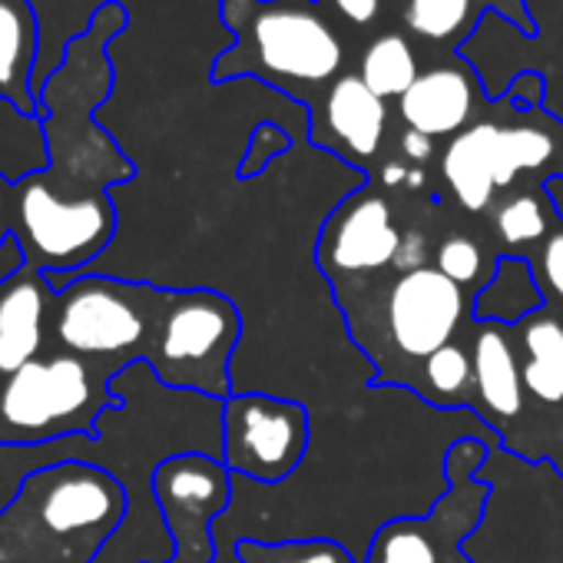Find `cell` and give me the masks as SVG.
I'll return each instance as SVG.
<instances>
[{
	"instance_id": "1",
	"label": "cell",
	"mask_w": 563,
	"mask_h": 563,
	"mask_svg": "<svg viewBox=\"0 0 563 563\" xmlns=\"http://www.w3.org/2000/svg\"><path fill=\"white\" fill-rule=\"evenodd\" d=\"M219 18L235 44L216 57L212 84L255 77L312 107L349 74L345 41L322 0H222Z\"/></svg>"
},
{
	"instance_id": "2",
	"label": "cell",
	"mask_w": 563,
	"mask_h": 563,
	"mask_svg": "<svg viewBox=\"0 0 563 563\" xmlns=\"http://www.w3.org/2000/svg\"><path fill=\"white\" fill-rule=\"evenodd\" d=\"M497 448L484 438H457L444 454V494L418 517L388 520L362 563H471L467 533L481 523L490 484L481 477Z\"/></svg>"
},
{
	"instance_id": "3",
	"label": "cell",
	"mask_w": 563,
	"mask_h": 563,
	"mask_svg": "<svg viewBox=\"0 0 563 563\" xmlns=\"http://www.w3.org/2000/svg\"><path fill=\"white\" fill-rule=\"evenodd\" d=\"M242 335L239 309L212 289L169 292L146 362L176 391L229 398V362Z\"/></svg>"
},
{
	"instance_id": "4",
	"label": "cell",
	"mask_w": 563,
	"mask_h": 563,
	"mask_svg": "<svg viewBox=\"0 0 563 563\" xmlns=\"http://www.w3.org/2000/svg\"><path fill=\"white\" fill-rule=\"evenodd\" d=\"M166 296L113 278H77L57 302V339L74 355L140 352L153 345Z\"/></svg>"
},
{
	"instance_id": "5",
	"label": "cell",
	"mask_w": 563,
	"mask_h": 563,
	"mask_svg": "<svg viewBox=\"0 0 563 563\" xmlns=\"http://www.w3.org/2000/svg\"><path fill=\"white\" fill-rule=\"evenodd\" d=\"M312 441L309 408L275 395H229L222 401V464L232 477L275 487L289 481Z\"/></svg>"
},
{
	"instance_id": "6",
	"label": "cell",
	"mask_w": 563,
	"mask_h": 563,
	"mask_svg": "<svg viewBox=\"0 0 563 563\" xmlns=\"http://www.w3.org/2000/svg\"><path fill=\"white\" fill-rule=\"evenodd\" d=\"M90 368L77 355L34 358L0 388V438L51 441L87 431L100 411Z\"/></svg>"
},
{
	"instance_id": "7",
	"label": "cell",
	"mask_w": 563,
	"mask_h": 563,
	"mask_svg": "<svg viewBox=\"0 0 563 563\" xmlns=\"http://www.w3.org/2000/svg\"><path fill=\"white\" fill-rule=\"evenodd\" d=\"M18 225L24 249L44 268H77L100 255L117 229L113 202L97 192H60L34 176L18 192Z\"/></svg>"
},
{
	"instance_id": "8",
	"label": "cell",
	"mask_w": 563,
	"mask_h": 563,
	"mask_svg": "<svg viewBox=\"0 0 563 563\" xmlns=\"http://www.w3.org/2000/svg\"><path fill=\"white\" fill-rule=\"evenodd\" d=\"M232 487V471L206 451L173 454L156 464L150 490L169 530L176 563H216L219 543L212 527L229 510Z\"/></svg>"
},
{
	"instance_id": "9",
	"label": "cell",
	"mask_w": 563,
	"mask_h": 563,
	"mask_svg": "<svg viewBox=\"0 0 563 563\" xmlns=\"http://www.w3.org/2000/svg\"><path fill=\"white\" fill-rule=\"evenodd\" d=\"M471 312L467 292L434 265L401 272L385 299V325L398 355L428 362L454 342Z\"/></svg>"
},
{
	"instance_id": "10",
	"label": "cell",
	"mask_w": 563,
	"mask_h": 563,
	"mask_svg": "<svg viewBox=\"0 0 563 563\" xmlns=\"http://www.w3.org/2000/svg\"><path fill=\"white\" fill-rule=\"evenodd\" d=\"M405 232L395 225L391 206L372 186L345 196L322 225L316 258L322 272L339 282L352 275H375L395 265Z\"/></svg>"
},
{
	"instance_id": "11",
	"label": "cell",
	"mask_w": 563,
	"mask_h": 563,
	"mask_svg": "<svg viewBox=\"0 0 563 563\" xmlns=\"http://www.w3.org/2000/svg\"><path fill=\"white\" fill-rule=\"evenodd\" d=\"M41 481V520L51 533L70 537V533H93L107 537L120 527L126 514V494L120 481H113L107 471L90 464H60L47 474H37Z\"/></svg>"
},
{
	"instance_id": "12",
	"label": "cell",
	"mask_w": 563,
	"mask_h": 563,
	"mask_svg": "<svg viewBox=\"0 0 563 563\" xmlns=\"http://www.w3.org/2000/svg\"><path fill=\"white\" fill-rule=\"evenodd\" d=\"M309 136L316 146L358 169H368L385 143L388 100L375 97L358 74H345L309 107Z\"/></svg>"
},
{
	"instance_id": "13",
	"label": "cell",
	"mask_w": 563,
	"mask_h": 563,
	"mask_svg": "<svg viewBox=\"0 0 563 563\" xmlns=\"http://www.w3.org/2000/svg\"><path fill=\"white\" fill-rule=\"evenodd\" d=\"M484 107V87L474 70L454 57V64H438L421 70L411 90L398 100V113L408 130L431 140H454L477 123Z\"/></svg>"
},
{
	"instance_id": "14",
	"label": "cell",
	"mask_w": 563,
	"mask_h": 563,
	"mask_svg": "<svg viewBox=\"0 0 563 563\" xmlns=\"http://www.w3.org/2000/svg\"><path fill=\"white\" fill-rule=\"evenodd\" d=\"M514 329L484 322L477 325L474 335V411L481 421L500 434L523 415L527 405V388L520 375V355L517 345L510 342Z\"/></svg>"
},
{
	"instance_id": "15",
	"label": "cell",
	"mask_w": 563,
	"mask_h": 563,
	"mask_svg": "<svg viewBox=\"0 0 563 563\" xmlns=\"http://www.w3.org/2000/svg\"><path fill=\"white\" fill-rule=\"evenodd\" d=\"M497 133L500 123L477 120L454 140H448L441 153V176L461 209L487 212L497 196Z\"/></svg>"
},
{
	"instance_id": "16",
	"label": "cell",
	"mask_w": 563,
	"mask_h": 563,
	"mask_svg": "<svg viewBox=\"0 0 563 563\" xmlns=\"http://www.w3.org/2000/svg\"><path fill=\"white\" fill-rule=\"evenodd\" d=\"M47 292L37 275H14L0 286V375L31 365L44 342Z\"/></svg>"
},
{
	"instance_id": "17",
	"label": "cell",
	"mask_w": 563,
	"mask_h": 563,
	"mask_svg": "<svg viewBox=\"0 0 563 563\" xmlns=\"http://www.w3.org/2000/svg\"><path fill=\"white\" fill-rule=\"evenodd\" d=\"M41 24L31 0H0V100L21 113L37 110L34 60Z\"/></svg>"
},
{
	"instance_id": "18",
	"label": "cell",
	"mask_w": 563,
	"mask_h": 563,
	"mask_svg": "<svg viewBox=\"0 0 563 563\" xmlns=\"http://www.w3.org/2000/svg\"><path fill=\"white\" fill-rule=\"evenodd\" d=\"M547 309V296L533 275V262L527 255H500L484 286L471 299V316L477 325L494 322L504 329H517L527 316Z\"/></svg>"
},
{
	"instance_id": "19",
	"label": "cell",
	"mask_w": 563,
	"mask_h": 563,
	"mask_svg": "<svg viewBox=\"0 0 563 563\" xmlns=\"http://www.w3.org/2000/svg\"><path fill=\"white\" fill-rule=\"evenodd\" d=\"M514 335L527 398L547 408L563 405V319L550 309H540L527 316Z\"/></svg>"
},
{
	"instance_id": "20",
	"label": "cell",
	"mask_w": 563,
	"mask_h": 563,
	"mask_svg": "<svg viewBox=\"0 0 563 563\" xmlns=\"http://www.w3.org/2000/svg\"><path fill=\"white\" fill-rule=\"evenodd\" d=\"M556 136L553 120L543 123H507L497 133V192L510 189L523 173H550L553 179Z\"/></svg>"
},
{
	"instance_id": "21",
	"label": "cell",
	"mask_w": 563,
	"mask_h": 563,
	"mask_svg": "<svg viewBox=\"0 0 563 563\" xmlns=\"http://www.w3.org/2000/svg\"><path fill=\"white\" fill-rule=\"evenodd\" d=\"M487 4L494 0H405L401 21L411 37L454 51L474 31Z\"/></svg>"
},
{
	"instance_id": "22",
	"label": "cell",
	"mask_w": 563,
	"mask_h": 563,
	"mask_svg": "<svg viewBox=\"0 0 563 563\" xmlns=\"http://www.w3.org/2000/svg\"><path fill=\"white\" fill-rule=\"evenodd\" d=\"M358 77L375 97L401 100L411 90V84L421 77V64H418L415 47H411V37L408 34H382V37H375L362 54Z\"/></svg>"
},
{
	"instance_id": "23",
	"label": "cell",
	"mask_w": 563,
	"mask_h": 563,
	"mask_svg": "<svg viewBox=\"0 0 563 563\" xmlns=\"http://www.w3.org/2000/svg\"><path fill=\"white\" fill-rule=\"evenodd\" d=\"M424 398L438 408H464L474 405V358L464 345L451 342L434 352L424 368Z\"/></svg>"
},
{
	"instance_id": "24",
	"label": "cell",
	"mask_w": 563,
	"mask_h": 563,
	"mask_svg": "<svg viewBox=\"0 0 563 563\" xmlns=\"http://www.w3.org/2000/svg\"><path fill=\"white\" fill-rule=\"evenodd\" d=\"M553 206L547 189H527V192H514L507 196L497 209H494V232L504 245H530V242H543L547 232L553 229Z\"/></svg>"
},
{
	"instance_id": "25",
	"label": "cell",
	"mask_w": 563,
	"mask_h": 563,
	"mask_svg": "<svg viewBox=\"0 0 563 563\" xmlns=\"http://www.w3.org/2000/svg\"><path fill=\"white\" fill-rule=\"evenodd\" d=\"M239 563H358L339 540L302 537V540H258L245 537L235 543Z\"/></svg>"
},
{
	"instance_id": "26",
	"label": "cell",
	"mask_w": 563,
	"mask_h": 563,
	"mask_svg": "<svg viewBox=\"0 0 563 563\" xmlns=\"http://www.w3.org/2000/svg\"><path fill=\"white\" fill-rule=\"evenodd\" d=\"M434 268L441 275H448L451 282H457L461 289H471V286H477V282L484 286L487 282L481 245L467 235H448L434 252Z\"/></svg>"
},
{
	"instance_id": "27",
	"label": "cell",
	"mask_w": 563,
	"mask_h": 563,
	"mask_svg": "<svg viewBox=\"0 0 563 563\" xmlns=\"http://www.w3.org/2000/svg\"><path fill=\"white\" fill-rule=\"evenodd\" d=\"M533 275L547 296V306H556L563 312V219H556L547 239L540 242L533 258Z\"/></svg>"
},
{
	"instance_id": "28",
	"label": "cell",
	"mask_w": 563,
	"mask_h": 563,
	"mask_svg": "<svg viewBox=\"0 0 563 563\" xmlns=\"http://www.w3.org/2000/svg\"><path fill=\"white\" fill-rule=\"evenodd\" d=\"M292 150V136L282 130L278 123H258L249 136L245 156L239 163V179H252L258 176L272 159H278L282 153Z\"/></svg>"
},
{
	"instance_id": "29",
	"label": "cell",
	"mask_w": 563,
	"mask_h": 563,
	"mask_svg": "<svg viewBox=\"0 0 563 563\" xmlns=\"http://www.w3.org/2000/svg\"><path fill=\"white\" fill-rule=\"evenodd\" d=\"M329 8L352 27H372L385 11V0H329Z\"/></svg>"
},
{
	"instance_id": "30",
	"label": "cell",
	"mask_w": 563,
	"mask_h": 563,
	"mask_svg": "<svg viewBox=\"0 0 563 563\" xmlns=\"http://www.w3.org/2000/svg\"><path fill=\"white\" fill-rule=\"evenodd\" d=\"M424 265H428V239L411 229V232H405L391 268H398V275H401V272H415V268H424Z\"/></svg>"
},
{
	"instance_id": "31",
	"label": "cell",
	"mask_w": 563,
	"mask_h": 563,
	"mask_svg": "<svg viewBox=\"0 0 563 563\" xmlns=\"http://www.w3.org/2000/svg\"><path fill=\"white\" fill-rule=\"evenodd\" d=\"M401 153H405V159H411V163H428L431 156H434V140L431 136H424V133H415V130H405L401 133Z\"/></svg>"
},
{
	"instance_id": "32",
	"label": "cell",
	"mask_w": 563,
	"mask_h": 563,
	"mask_svg": "<svg viewBox=\"0 0 563 563\" xmlns=\"http://www.w3.org/2000/svg\"><path fill=\"white\" fill-rule=\"evenodd\" d=\"M408 173H411V169H405L401 163H385V166H382V186H385V189L408 186Z\"/></svg>"
},
{
	"instance_id": "33",
	"label": "cell",
	"mask_w": 563,
	"mask_h": 563,
	"mask_svg": "<svg viewBox=\"0 0 563 563\" xmlns=\"http://www.w3.org/2000/svg\"><path fill=\"white\" fill-rule=\"evenodd\" d=\"M553 136H556V159H553V179L550 183L563 179V120L560 123L553 120Z\"/></svg>"
},
{
	"instance_id": "34",
	"label": "cell",
	"mask_w": 563,
	"mask_h": 563,
	"mask_svg": "<svg viewBox=\"0 0 563 563\" xmlns=\"http://www.w3.org/2000/svg\"><path fill=\"white\" fill-rule=\"evenodd\" d=\"M8 183L0 179V242H4L8 235Z\"/></svg>"
},
{
	"instance_id": "35",
	"label": "cell",
	"mask_w": 563,
	"mask_h": 563,
	"mask_svg": "<svg viewBox=\"0 0 563 563\" xmlns=\"http://www.w3.org/2000/svg\"><path fill=\"white\" fill-rule=\"evenodd\" d=\"M553 464H556V471L563 474V438H560V444H556V451H553Z\"/></svg>"
}]
</instances>
